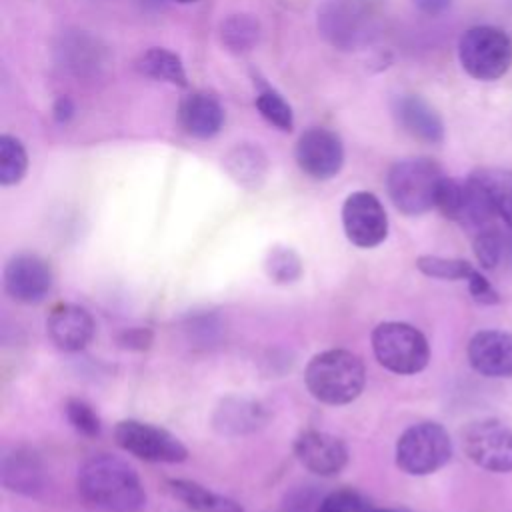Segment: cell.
Returning <instances> with one entry per match:
<instances>
[{"mask_svg":"<svg viewBox=\"0 0 512 512\" xmlns=\"http://www.w3.org/2000/svg\"><path fill=\"white\" fill-rule=\"evenodd\" d=\"M372 350L380 366L396 374L422 372L430 362L426 336L406 322H382L372 330Z\"/></svg>","mask_w":512,"mask_h":512,"instance_id":"obj_5","label":"cell"},{"mask_svg":"<svg viewBox=\"0 0 512 512\" xmlns=\"http://www.w3.org/2000/svg\"><path fill=\"white\" fill-rule=\"evenodd\" d=\"M446 174L430 158H404L392 164L386 190L392 204L406 216H418L436 208V196Z\"/></svg>","mask_w":512,"mask_h":512,"instance_id":"obj_3","label":"cell"},{"mask_svg":"<svg viewBox=\"0 0 512 512\" xmlns=\"http://www.w3.org/2000/svg\"><path fill=\"white\" fill-rule=\"evenodd\" d=\"M178 120L186 134L206 140L220 132L224 124V108L212 92L196 90L182 98L178 106Z\"/></svg>","mask_w":512,"mask_h":512,"instance_id":"obj_17","label":"cell"},{"mask_svg":"<svg viewBox=\"0 0 512 512\" xmlns=\"http://www.w3.org/2000/svg\"><path fill=\"white\" fill-rule=\"evenodd\" d=\"M176 2H180V4H190V2H196V0H176Z\"/></svg>","mask_w":512,"mask_h":512,"instance_id":"obj_36","label":"cell"},{"mask_svg":"<svg viewBox=\"0 0 512 512\" xmlns=\"http://www.w3.org/2000/svg\"><path fill=\"white\" fill-rule=\"evenodd\" d=\"M266 422L264 408L246 398H228L220 404L214 416V426L222 434H246L258 430Z\"/></svg>","mask_w":512,"mask_h":512,"instance_id":"obj_19","label":"cell"},{"mask_svg":"<svg viewBox=\"0 0 512 512\" xmlns=\"http://www.w3.org/2000/svg\"><path fill=\"white\" fill-rule=\"evenodd\" d=\"M392 116L398 126L412 138L426 144H438L444 138L440 114L416 94H400L392 100Z\"/></svg>","mask_w":512,"mask_h":512,"instance_id":"obj_16","label":"cell"},{"mask_svg":"<svg viewBox=\"0 0 512 512\" xmlns=\"http://www.w3.org/2000/svg\"><path fill=\"white\" fill-rule=\"evenodd\" d=\"M470 176L484 190L496 218L512 228V170L478 168Z\"/></svg>","mask_w":512,"mask_h":512,"instance_id":"obj_20","label":"cell"},{"mask_svg":"<svg viewBox=\"0 0 512 512\" xmlns=\"http://www.w3.org/2000/svg\"><path fill=\"white\" fill-rule=\"evenodd\" d=\"M346 238L358 248H374L388 236V216L382 202L366 190L352 192L342 204Z\"/></svg>","mask_w":512,"mask_h":512,"instance_id":"obj_10","label":"cell"},{"mask_svg":"<svg viewBox=\"0 0 512 512\" xmlns=\"http://www.w3.org/2000/svg\"><path fill=\"white\" fill-rule=\"evenodd\" d=\"M46 330L56 348L64 352H80L94 338V318L78 304H58L50 310Z\"/></svg>","mask_w":512,"mask_h":512,"instance_id":"obj_15","label":"cell"},{"mask_svg":"<svg viewBox=\"0 0 512 512\" xmlns=\"http://www.w3.org/2000/svg\"><path fill=\"white\" fill-rule=\"evenodd\" d=\"M28 170V154L22 142L10 134L0 136V184H18Z\"/></svg>","mask_w":512,"mask_h":512,"instance_id":"obj_25","label":"cell"},{"mask_svg":"<svg viewBox=\"0 0 512 512\" xmlns=\"http://www.w3.org/2000/svg\"><path fill=\"white\" fill-rule=\"evenodd\" d=\"M258 112L262 114L264 120H268L272 126H276L278 130L290 132L294 128V114L290 104L272 88L264 86L254 100Z\"/></svg>","mask_w":512,"mask_h":512,"instance_id":"obj_28","label":"cell"},{"mask_svg":"<svg viewBox=\"0 0 512 512\" xmlns=\"http://www.w3.org/2000/svg\"><path fill=\"white\" fill-rule=\"evenodd\" d=\"M72 112H74V104L70 102V98L60 96V98L56 100V104H54V118H56L58 122H66V120L72 116Z\"/></svg>","mask_w":512,"mask_h":512,"instance_id":"obj_34","label":"cell"},{"mask_svg":"<svg viewBox=\"0 0 512 512\" xmlns=\"http://www.w3.org/2000/svg\"><path fill=\"white\" fill-rule=\"evenodd\" d=\"M412 4L428 16H438L450 8L452 0H412Z\"/></svg>","mask_w":512,"mask_h":512,"instance_id":"obj_33","label":"cell"},{"mask_svg":"<svg viewBox=\"0 0 512 512\" xmlns=\"http://www.w3.org/2000/svg\"><path fill=\"white\" fill-rule=\"evenodd\" d=\"M220 38L226 50L234 54L250 52L260 38V24L250 14H232L220 24Z\"/></svg>","mask_w":512,"mask_h":512,"instance_id":"obj_24","label":"cell"},{"mask_svg":"<svg viewBox=\"0 0 512 512\" xmlns=\"http://www.w3.org/2000/svg\"><path fill=\"white\" fill-rule=\"evenodd\" d=\"M264 270L276 284H292L302 276V260L288 246H274L264 258Z\"/></svg>","mask_w":512,"mask_h":512,"instance_id":"obj_26","label":"cell"},{"mask_svg":"<svg viewBox=\"0 0 512 512\" xmlns=\"http://www.w3.org/2000/svg\"><path fill=\"white\" fill-rule=\"evenodd\" d=\"M304 382L318 402L340 406L362 394L366 368L354 352L332 348L310 358L304 370Z\"/></svg>","mask_w":512,"mask_h":512,"instance_id":"obj_2","label":"cell"},{"mask_svg":"<svg viewBox=\"0 0 512 512\" xmlns=\"http://www.w3.org/2000/svg\"><path fill=\"white\" fill-rule=\"evenodd\" d=\"M78 492L92 506L106 512H140L146 492L136 470L124 460L98 454L78 470Z\"/></svg>","mask_w":512,"mask_h":512,"instance_id":"obj_1","label":"cell"},{"mask_svg":"<svg viewBox=\"0 0 512 512\" xmlns=\"http://www.w3.org/2000/svg\"><path fill=\"white\" fill-rule=\"evenodd\" d=\"M376 14L366 0H324L318 30L338 50H358L376 34Z\"/></svg>","mask_w":512,"mask_h":512,"instance_id":"obj_4","label":"cell"},{"mask_svg":"<svg viewBox=\"0 0 512 512\" xmlns=\"http://www.w3.org/2000/svg\"><path fill=\"white\" fill-rule=\"evenodd\" d=\"M462 68L476 80H496L512 64V40L494 26H474L466 30L458 44Z\"/></svg>","mask_w":512,"mask_h":512,"instance_id":"obj_7","label":"cell"},{"mask_svg":"<svg viewBox=\"0 0 512 512\" xmlns=\"http://www.w3.org/2000/svg\"><path fill=\"white\" fill-rule=\"evenodd\" d=\"M134 66L140 74H144L148 78L162 80V82H168L174 86L188 84L182 60L166 48H150V50L142 52Z\"/></svg>","mask_w":512,"mask_h":512,"instance_id":"obj_22","label":"cell"},{"mask_svg":"<svg viewBox=\"0 0 512 512\" xmlns=\"http://www.w3.org/2000/svg\"><path fill=\"white\" fill-rule=\"evenodd\" d=\"M52 268L38 254H16L4 268L8 296L22 304H38L52 290Z\"/></svg>","mask_w":512,"mask_h":512,"instance_id":"obj_12","label":"cell"},{"mask_svg":"<svg viewBox=\"0 0 512 512\" xmlns=\"http://www.w3.org/2000/svg\"><path fill=\"white\" fill-rule=\"evenodd\" d=\"M462 448L482 470L512 472V428L496 418L470 422L462 432Z\"/></svg>","mask_w":512,"mask_h":512,"instance_id":"obj_8","label":"cell"},{"mask_svg":"<svg viewBox=\"0 0 512 512\" xmlns=\"http://www.w3.org/2000/svg\"><path fill=\"white\" fill-rule=\"evenodd\" d=\"M470 366L488 378H512V332L480 330L468 342Z\"/></svg>","mask_w":512,"mask_h":512,"instance_id":"obj_14","label":"cell"},{"mask_svg":"<svg viewBox=\"0 0 512 512\" xmlns=\"http://www.w3.org/2000/svg\"><path fill=\"white\" fill-rule=\"evenodd\" d=\"M466 284H468V292L474 302L484 304V306H492V304L500 302L498 290L488 282V278L480 270H474V274L466 280Z\"/></svg>","mask_w":512,"mask_h":512,"instance_id":"obj_31","label":"cell"},{"mask_svg":"<svg viewBox=\"0 0 512 512\" xmlns=\"http://www.w3.org/2000/svg\"><path fill=\"white\" fill-rule=\"evenodd\" d=\"M114 440L122 450L146 462L176 464L188 458V448L172 432L140 420H120L114 426Z\"/></svg>","mask_w":512,"mask_h":512,"instance_id":"obj_9","label":"cell"},{"mask_svg":"<svg viewBox=\"0 0 512 512\" xmlns=\"http://www.w3.org/2000/svg\"><path fill=\"white\" fill-rule=\"evenodd\" d=\"M296 460L318 476H334L348 464L346 444L328 432L304 430L294 440Z\"/></svg>","mask_w":512,"mask_h":512,"instance_id":"obj_13","label":"cell"},{"mask_svg":"<svg viewBox=\"0 0 512 512\" xmlns=\"http://www.w3.org/2000/svg\"><path fill=\"white\" fill-rule=\"evenodd\" d=\"M2 484L20 494H36L42 490L44 474L36 454L24 448H14L2 458Z\"/></svg>","mask_w":512,"mask_h":512,"instance_id":"obj_18","label":"cell"},{"mask_svg":"<svg viewBox=\"0 0 512 512\" xmlns=\"http://www.w3.org/2000/svg\"><path fill=\"white\" fill-rule=\"evenodd\" d=\"M170 494L184 504H188L196 512H244L240 504L234 500L214 494L198 482L192 480H168L166 482Z\"/></svg>","mask_w":512,"mask_h":512,"instance_id":"obj_21","label":"cell"},{"mask_svg":"<svg viewBox=\"0 0 512 512\" xmlns=\"http://www.w3.org/2000/svg\"><path fill=\"white\" fill-rule=\"evenodd\" d=\"M226 168L232 174V178L242 186L258 188L266 174V156L262 154L260 148L242 144L228 154Z\"/></svg>","mask_w":512,"mask_h":512,"instance_id":"obj_23","label":"cell"},{"mask_svg":"<svg viewBox=\"0 0 512 512\" xmlns=\"http://www.w3.org/2000/svg\"><path fill=\"white\" fill-rule=\"evenodd\" d=\"M452 458V438L438 422H418L396 442V464L410 476H428Z\"/></svg>","mask_w":512,"mask_h":512,"instance_id":"obj_6","label":"cell"},{"mask_svg":"<svg viewBox=\"0 0 512 512\" xmlns=\"http://www.w3.org/2000/svg\"><path fill=\"white\" fill-rule=\"evenodd\" d=\"M370 512H406V510H402V508H378V510H370Z\"/></svg>","mask_w":512,"mask_h":512,"instance_id":"obj_35","label":"cell"},{"mask_svg":"<svg viewBox=\"0 0 512 512\" xmlns=\"http://www.w3.org/2000/svg\"><path fill=\"white\" fill-rule=\"evenodd\" d=\"M370 502L352 488H338L318 502V512H370Z\"/></svg>","mask_w":512,"mask_h":512,"instance_id":"obj_30","label":"cell"},{"mask_svg":"<svg viewBox=\"0 0 512 512\" xmlns=\"http://www.w3.org/2000/svg\"><path fill=\"white\" fill-rule=\"evenodd\" d=\"M296 164L314 180L336 176L344 164V146L336 132L328 128H310L296 142Z\"/></svg>","mask_w":512,"mask_h":512,"instance_id":"obj_11","label":"cell"},{"mask_svg":"<svg viewBox=\"0 0 512 512\" xmlns=\"http://www.w3.org/2000/svg\"><path fill=\"white\" fill-rule=\"evenodd\" d=\"M118 342L128 350H146L152 344V332L148 328H128L120 334Z\"/></svg>","mask_w":512,"mask_h":512,"instance_id":"obj_32","label":"cell"},{"mask_svg":"<svg viewBox=\"0 0 512 512\" xmlns=\"http://www.w3.org/2000/svg\"><path fill=\"white\" fill-rule=\"evenodd\" d=\"M64 414H66V420L70 422V426L86 438H96L102 432L100 416L82 398H68L64 404Z\"/></svg>","mask_w":512,"mask_h":512,"instance_id":"obj_29","label":"cell"},{"mask_svg":"<svg viewBox=\"0 0 512 512\" xmlns=\"http://www.w3.org/2000/svg\"><path fill=\"white\" fill-rule=\"evenodd\" d=\"M416 268L422 274L430 278H440V280H468L476 270L464 258H448V256H432V254L418 256Z\"/></svg>","mask_w":512,"mask_h":512,"instance_id":"obj_27","label":"cell"}]
</instances>
